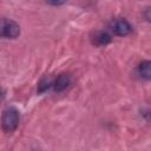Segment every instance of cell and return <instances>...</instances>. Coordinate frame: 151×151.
Here are the masks:
<instances>
[{
  "instance_id": "cell-1",
  "label": "cell",
  "mask_w": 151,
  "mask_h": 151,
  "mask_svg": "<svg viewBox=\"0 0 151 151\" xmlns=\"http://www.w3.org/2000/svg\"><path fill=\"white\" fill-rule=\"evenodd\" d=\"M20 122V113L14 106H9L4 110L1 117V127L4 132L12 133L17 130Z\"/></svg>"
},
{
  "instance_id": "cell-2",
  "label": "cell",
  "mask_w": 151,
  "mask_h": 151,
  "mask_svg": "<svg viewBox=\"0 0 151 151\" xmlns=\"http://www.w3.org/2000/svg\"><path fill=\"white\" fill-rule=\"evenodd\" d=\"M20 34V26L12 19L0 18V37L15 39Z\"/></svg>"
},
{
  "instance_id": "cell-3",
  "label": "cell",
  "mask_w": 151,
  "mask_h": 151,
  "mask_svg": "<svg viewBox=\"0 0 151 151\" xmlns=\"http://www.w3.org/2000/svg\"><path fill=\"white\" fill-rule=\"evenodd\" d=\"M110 29L114 35L126 37L132 32V25L125 18H117L110 22Z\"/></svg>"
},
{
  "instance_id": "cell-4",
  "label": "cell",
  "mask_w": 151,
  "mask_h": 151,
  "mask_svg": "<svg viewBox=\"0 0 151 151\" xmlns=\"http://www.w3.org/2000/svg\"><path fill=\"white\" fill-rule=\"evenodd\" d=\"M71 83H72L71 76L67 74V73H61V74H59L57 78L53 79V85H52V87H53L54 92H61V91L66 90V88L71 85Z\"/></svg>"
},
{
  "instance_id": "cell-5",
  "label": "cell",
  "mask_w": 151,
  "mask_h": 151,
  "mask_svg": "<svg viewBox=\"0 0 151 151\" xmlns=\"http://www.w3.org/2000/svg\"><path fill=\"white\" fill-rule=\"evenodd\" d=\"M91 41H92V44L94 46H99V47L106 46L107 44L111 42V35L105 31H97L92 35Z\"/></svg>"
},
{
  "instance_id": "cell-6",
  "label": "cell",
  "mask_w": 151,
  "mask_h": 151,
  "mask_svg": "<svg viewBox=\"0 0 151 151\" xmlns=\"http://www.w3.org/2000/svg\"><path fill=\"white\" fill-rule=\"evenodd\" d=\"M150 66H151V63L149 60L142 61L139 64V66H138V73L145 80H150V77H151V68H150Z\"/></svg>"
},
{
  "instance_id": "cell-7",
  "label": "cell",
  "mask_w": 151,
  "mask_h": 151,
  "mask_svg": "<svg viewBox=\"0 0 151 151\" xmlns=\"http://www.w3.org/2000/svg\"><path fill=\"white\" fill-rule=\"evenodd\" d=\"M53 85V78L45 76L44 78L40 79V81L38 83V93H44L46 92L48 88H51Z\"/></svg>"
},
{
  "instance_id": "cell-8",
  "label": "cell",
  "mask_w": 151,
  "mask_h": 151,
  "mask_svg": "<svg viewBox=\"0 0 151 151\" xmlns=\"http://www.w3.org/2000/svg\"><path fill=\"white\" fill-rule=\"evenodd\" d=\"M48 5H52V6H60L63 4H65L67 0H45Z\"/></svg>"
},
{
  "instance_id": "cell-9",
  "label": "cell",
  "mask_w": 151,
  "mask_h": 151,
  "mask_svg": "<svg viewBox=\"0 0 151 151\" xmlns=\"http://www.w3.org/2000/svg\"><path fill=\"white\" fill-rule=\"evenodd\" d=\"M0 98H1V91H0Z\"/></svg>"
}]
</instances>
